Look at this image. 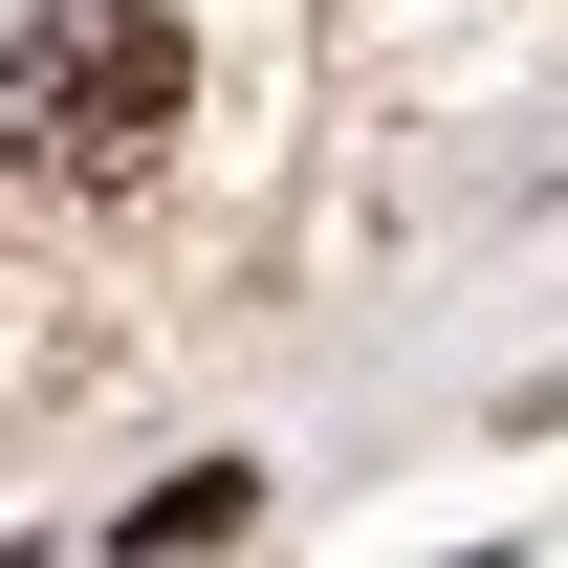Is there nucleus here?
Wrapping results in <instances>:
<instances>
[{
    "mask_svg": "<svg viewBox=\"0 0 568 568\" xmlns=\"http://www.w3.org/2000/svg\"><path fill=\"white\" fill-rule=\"evenodd\" d=\"M175 110H197L175 0H44L0 44V175L22 197H132L153 153H175Z\"/></svg>",
    "mask_w": 568,
    "mask_h": 568,
    "instance_id": "nucleus-1",
    "label": "nucleus"
},
{
    "mask_svg": "<svg viewBox=\"0 0 568 568\" xmlns=\"http://www.w3.org/2000/svg\"><path fill=\"white\" fill-rule=\"evenodd\" d=\"M219 525H263V481H241V459H197V481L132 503V547H219Z\"/></svg>",
    "mask_w": 568,
    "mask_h": 568,
    "instance_id": "nucleus-2",
    "label": "nucleus"
}]
</instances>
